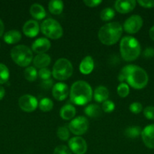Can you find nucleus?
<instances>
[{
	"label": "nucleus",
	"instance_id": "obj_24",
	"mask_svg": "<svg viewBox=\"0 0 154 154\" xmlns=\"http://www.w3.org/2000/svg\"><path fill=\"white\" fill-rule=\"evenodd\" d=\"M85 114L92 118H96L101 115V108L95 104H91L85 108Z\"/></svg>",
	"mask_w": 154,
	"mask_h": 154
},
{
	"label": "nucleus",
	"instance_id": "obj_43",
	"mask_svg": "<svg viewBox=\"0 0 154 154\" xmlns=\"http://www.w3.org/2000/svg\"><path fill=\"white\" fill-rule=\"evenodd\" d=\"M5 95V91L4 87L0 85V101L4 98Z\"/></svg>",
	"mask_w": 154,
	"mask_h": 154
},
{
	"label": "nucleus",
	"instance_id": "obj_26",
	"mask_svg": "<svg viewBox=\"0 0 154 154\" xmlns=\"http://www.w3.org/2000/svg\"><path fill=\"white\" fill-rule=\"evenodd\" d=\"M38 76V72L36 68L33 66H29L24 71V78L29 81H36Z\"/></svg>",
	"mask_w": 154,
	"mask_h": 154
},
{
	"label": "nucleus",
	"instance_id": "obj_35",
	"mask_svg": "<svg viewBox=\"0 0 154 154\" xmlns=\"http://www.w3.org/2000/svg\"><path fill=\"white\" fill-rule=\"evenodd\" d=\"M129 110L133 114H139L143 110V106L140 102H133L129 105Z\"/></svg>",
	"mask_w": 154,
	"mask_h": 154
},
{
	"label": "nucleus",
	"instance_id": "obj_4",
	"mask_svg": "<svg viewBox=\"0 0 154 154\" xmlns=\"http://www.w3.org/2000/svg\"><path fill=\"white\" fill-rule=\"evenodd\" d=\"M148 75L144 69L133 65L128 73L126 81L131 87L137 90L144 88L148 83Z\"/></svg>",
	"mask_w": 154,
	"mask_h": 154
},
{
	"label": "nucleus",
	"instance_id": "obj_31",
	"mask_svg": "<svg viewBox=\"0 0 154 154\" xmlns=\"http://www.w3.org/2000/svg\"><path fill=\"white\" fill-rule=\"evenodd\" d=\"M129 87L125 83H121L117 87V93L120 97L125 98L129 94Z\"/></svg>",
	"mask_w": 154,
	"mask_h": 154
},
{
	"label": "nucleus",
	"instance_id": "obj_44",
	"mask_svg": "<svg viewBox=\"0 0 154 154\" xmlns=\"http://www.w3.org/2000/svg\"><path fill=\"white\" fill-rule=\"evenodd\" d=\"M149 37L151 38V39L154 41V26H152V27L150 28L149 31Z\"/></svg>",
	"mask_w": 154,
	"mask_h": 154
},
{
	"label": "nucleus",
	"instance_id": "obj_2",
	"mask_svg": "<svg viewBox=\"0 0 154 154\" xmlns=\"http://www.w3.org/2000/svg\"><path fill=\"white\" fill-rule=\"evenodd\" d=\"M123 31L122 25L118 22H112L101 27L98 32L100 42L105 45H115L121 38Z\"/></svg>",
	"mask_w": 154,
	"mask_h": 154
},
{
	"label": "nucleus",
	"instance_id": "obj_1",
	"mask_svg": "<svg viewBox=\"0 0 154 154\" xmlns=\"http://www.w3.org/2000/svg\"><path fill=\"white\" fill-rule=\"evenodd\" d=\"M92 89L87 82L78 81L73 83L69 90L70 101L76 105H85L91 100Z\"/></svg>",
	"mask_w": 154,
	"mask_h": 154
},
{
	"label": "nucleus",
	"instance_id": "obj_18",
	"mask_svg": "<svg viewBox=\"0 0 154 154\" xmlns=\"http://www.w3.org/2000/svg\"><path fill=\"white\" fill-rule=\"evenodd\" d=\"M33 65L38 69H44L49 66L51 63V57L46 54H37L33 60Z\"/></svg>",
	"mask_w": 154,
	"mask_h": 154
},
{
	"label": "nucleus",
	"instance_id": "obj_9",
	"mask_svg": "<svg viewBox=\"0 0 154 154\" xmlns=\"http://www.w3.org/2000/svg\"><path fill=\"white\" fill-rule=\"evenodd\" d=\"M143 26V19L137 14L129 17L123 24V29L129 34H134L137 32Z\"/></svg>",
	"mask_w": 154,
	"mask_h": 154
},
{
	"label": "nucleus",
	"instance_id": "obj_3",
	"mask_svg": "<svg viewBox=\"0 0 154 154\" xmlns=\"http://www.w3.org/2000/svg\"><path fill=\"white\" fill-rule=\"evenodd\" d=\"M140 45L134 37L125 36L120 42V54L125 61H134L140 54Z\"/></svg>",
	"mask_w": 154,
	"mask_h": 154
},
{
	"label": "nucleus",
	"instance_id": "obj_6",
	"mask_svg": "<svg viewBox=\"0 0 154 154\" xmlns=\"http://www.w3.org/2000/svg\"><path fill=\"white\" fill-rule=\"evenodd\" d=\"M72 72L73 68L69 60L65 58H60L54 63L51 74L56 80L65 81L70 78Z\"/></svg>",
	"mask_w": 154,
	"mask_h": 154
},
{
	"label": "nucleus",
	"instance_id": "obj_33",
	"mask_svg": "<svg viewBox=\"0 0 154 154\" xmlns=\"http://www.w3.org/2000/svg\"><path fill=\"white\" fill-rule=\"evenodd\" d=\"M115 109V104L112 101L107 100L103 102L102 110L106 113H111Z\"/></svg>",
	"mask_w": 154,
	"mask_h": 154
},
{
	"label": "nucleus",
	"instance_id": "obj_23",
	"mask_svg": "<svg viewBox=\"0 0 154 154\" xmlns=\"http://www.w3.org/2000/svg\"><path fill=\"white\" fill-rule=\"evenodd\" d=\"M48 10L54 15L60 14L63 10V2L60 0H51L48 3Z\"/></svg>",
	"mask_w": 154,
	"mask_h": 154
},
{
	"label": "nucleus",
	"instance_id": "obj_22",
	"mask_svg": "<svg viewBox=\"0 0 154 154\" xmlns=\"http://www.w3.org/2000/svg\"><path fill=\"white\" fill-rule=\"evenodd\" d=\"M21 39V33L18 30H10L4 35V41L8 45H14Z\"/></svg>",
	"mask_w": 154,
	"mask_h": 154
},
{
	"label": "nucleus",
	"instance_id": "obj_38",
	"mask_svg": "<svg viewBox=\"0 0 154 154\" xmlns=\"http://www.w3.org/2000/svg\"><path fill=\"white\" fill-rule=\"evenodd\" d=\"M139 5L143 8H153L154 7V0H139L137 1Z\"/></svg>",
	"mask_w": 154,
	"mask_h": 154
},
{
	"label": "nucleus",
	"instance_id": "obj_13",
	"mask_svg": "<svg viewBox=\"0 0 154 154\" xmlns=\"http://www.w3.org/2000/svg\"><path fill=\"white\" fill-rule=\"evenodd\" d=\"M52 95L57 101H63L69 95V88L63 83H57L53 86Z\"/></svg>",
	"mask_w": 154,
	"mask_h": 154
},
{
	"label": "nucleus",
	"instance_id": "obj_29",
	"mask_svg": "<svg viewBox=\"0 0 154 154\" xmlns=\"http://www.w3.org/2000/svg\"><path fill=\"white\" fill-rule=\"evenodd\" d=\"M115 16V11L111 8H106L101 12L100 17L104 21H109L113 19Z\"/></svg>",
	"mask_w": 154,
	"mask_h": 154
},
{
	"label": "nucleus",
	"instance_id": "obj_41",
	"mask_svg": "<svg viewBox=\"0 0 154 154\" xmlns=\"http://www.w3.org/2000/svg\"><path fill=\"white\" fill-rule=\"evenodd\" d=\"M53 86V81H51V79L46 80V81H43V82L41 84V87L43 89H45V90H48V89L51 88Z\"/></svg>",
	"mask_w": 154,
	"mask_h": 154
},
{
	"label": "nucleus",
	"instance_id": "obj_7",
	"mask_svg": "<svg viewBox=\"0 0 154 154\" xmlns=\"http://www.w3.org/2000/svg\"><path fill=\"white\" fill-rule=\"evenodd\" d=\"M41 32L44 35L51 39H58L63 34V28L57 20L54 19H46L41 24Z\"/></svg>",
	"mask_w": 154,
	"mask_h": 154
},
{
	"label": "nucleus",
	"instance_id": "obj_36",
	"mask_svg": "<svg viewBox=\"0 0 154 154\" xmlns=\"http://www.w3.org/2000/svg\"><path fill=\"white\" fill-rule=\"evenodd\" d=\"M53 154H72L71 150L68 147L65 145H59L54 149Z\"/></svg>",
	"mask_w": 154,
	"mask_h": 154
},
{
	"label": "nucleus",
	"instance_id": "obj_39",
	"mask_svg": "<svg viewBox=\"0 0 154 154\" xmlns=\"http://www.w3.org/2000/svg\"><path fill=\"white\" fill-rule=\"evenodd\" d=\"M83 2L85 3L86 6L90 8H94L98 6V5H100L101 3H102L101 0H84Z\"/></svg>",
	"mask_w": 154,
	"mask_h": 154
},
{
	"label": "nucleus",
	"instance_id": "obj_8",
	"mask_svg": "<svg viewBox=\"0 0 154 154\" xmlns=\"http://www.w3.org/2000/svg\"><path fill=\"white\" fill-rule=\"evenodd\" d=\"M89 123L86 117L79 116L70 121L69 123V129L72 134L77 135H84L88 129Z\"/></svg>",
	"mask_w": 154,
	"mask_h": 154
},
{
	"label": "nucleus",
	"instance_id": "obj_5",
	"mask_svg": "<svg viewBox=\"0 0 154 154\" xmlns=\"http://www.w3.org/2000/svg\"><path fill=\"white\" fill-rule=\"evenodd\" d=\"M12 60L21 67H27L33 60V52L26 45H17L11 51Z\"/></svg>",
	"mask_w": 154,
	"mask_h": 154
},
{
	"label": "nucleus",
	"instance_id": "obj_20",
	"mask_svg": "<svg viewBox=\"0 0 154 154\" xmlns=\"http://www.w3.org/2000/svg\"><path fill=\"white\" fill-rule=\"evenodd\" d=\"M76 113L75 107L70 104L63 105L60 111V115L62 119L65 120H69L73 118Z\"/></svg>",
	"mask_w": 154,
	"mask_h": 154
},
{
	"label": "nucleus",
	"instance_id": "obj_17",
	"mask_svg": "<svg viewBox=\"0 0 154 154\" xmlns=\"http://www.w3.org/2000/svg\"><path fill=\"white\" fill-rule=\"evenodd\" d=\"M95 68V62L90 56L85 57L79 65V71L83 75H89L92 72Z\"/></svg>",
	"mask_w": 154,
	"mask_h": 154
},
{
	"label": "nucleus",
	"instance_id": "obj_42",
	"mask_svg": "<svg viewBox=\"0 0 154 154\" xmlns=\"http://www.w3.org/2000/svg\"><path fill=\"white\" fill-rule=\"evenodd\" d=\"M4 30H5V26L3 22L2 21V20L0 19V37L3 35V33H4Z\"/></svg>",
	"mask_w": 154,
	"mask_h": 154
},
{
	"label": "nucleus",
	"instance_id": "obj_28",
	"mask_svg": "<svg viewBox=\"0 0 154 154\" xmlns=\"http://www.w3.org/2000/svg\"><path fill=\"white\" fill-rule=\"evenodd\" d=\"M10 72L7 66L3 63H0V84L7 82L9 79Z\"/></svg>",
	"mask_w": 154,
	"mask_h": 154
},
{
	"label": "nucleus",
	"instance_id": "obj_12",
	"mask_svg": "<svg viewBox=\"0 0 154 154\" xmlns=\"http://www.w3.org/2000/svg\"><path fill=\"white\" fill-rule=\"evenodd\" d=\"M141 138L148 148L154 149V124L148 125L142 130Z\"/></svg>",
	"mask_w": 154,
	"mask_h": 154
},
{
	"label": "nucleus",
	"instance_id": "obj_25",
	"mask_svg": "<svg viewBox=\"0 0 154 154\" xmlns=\"http://www.w3.org/2000/svg\"><path fill=\"white\" fill-rule=\"evenodd\" d=\"M53 106H54L53 102L48 98H43L39 102V109L43 112L50 111L53 108Z\"/></svg>",
	"mask_w": 154,
	"mask_h": 154
},
{
	"label": "nucleus",
	"instance_id": "obj_15",
	"mask_svg": "<svg viewBox=\"0 0 154 154\" xmlns=\"http://www.w3.org/2000/svg\"><path fill=\"white\" fill-rule=\"evenodd\" d=\"M40 26L37 21L30 20L27 21L23 26V32L27 37L34 38L39 34Z\"/></svg>",
	"mask_w": 154,
	"mask_h": 154
},
{
	"label": "nucleus",
	"instance_id": "obj_37",
	"mask_svg": "<svg viewBox=\"0 0 154 154\" xmlns=\"http://www.w3.org/2000/svg\"><path fill=\"white\" fill-rule=\"evenodd\" d=\"M145 117L149 120H154V106H147L143 110Z\"/></svg>",
	"mask_w": 154,
	"mask_h": 154
},
{
	"label": "nucleus",
	"instance_id": "obj_21",
	"mask_svg": "<svg viewBox=\"0 0 154 154\" xmlns=\"http://www.w3.org/2000/svg\"><path fill=\"white\" fill-rule=\"evenodd\" d=\"M109 97V90L104 86L97 87L94 93V99L98 102H104L107 100Z\"/></svg>",
	"mask_w": 154,
	"mask_h": 154
},
{
	"label": "nucleus",
	"instance_id": "obj_27",
	"mask_svg": "<svg viewBox=\"0 0 154 154\" xmlns=\"http://www.w3.org/2000/svg\"><path fill=\"white\" fill-rule=\"evenodd\" d=\"M141 129L139 126H130L125 131V135L130 138H135L141 135Z\"/></svg>",
	"mask_w": 154,
	"mask_h": 154
},
{
	"label": "nucleus",
	"instance_id": "obj_40",
	"mask_svg": "<svg viewBox=\"0 0 154 154\" xmlns=\"http://www.w3.org/2000/svg\"><path fill=\"white\" fill-rule=\"evenodd\" d=\"M154 56V49L152 48H146L143 51V57L145 58H150Z\"/></svg>",
	"mask_w": 154,
	"mask_h": 154
},
{
	"label": "nucleus",
	"instance_id": "obj_32",
	"mask_svg": "<svg viewBox=\"0 0 154 154\" xmlns=\"http://www.w3.org/2000/svg\"><path fill=\"white\" fill-rule=\"evenodd\" d=\"M132 66L133 65H128V66L122 68L120 73H119V77H118V80H119L120 82L123 83L125 81H126V78L127 77H128V73H129V72L131 71V68H132Z\"/></svg>",
	"mask_w": 154,
	"mask_h": 154
},
{
	"label": "nucleus",
	"instance_id": "obj_19",
	"mask_svg": "<svg viewBox=\"0 0 154 154\" xmlns=\"http://www.w3.org/2000/svg\"><path fill=\"white\" fill-rule=\"evenodd\" d=\"M30 14L32 15L33 18L39 20L44 19L46 17L45 9L44 8L43 6L39 4H37V3L32 5L30 8Z\"/></svg>",
	"mask_w": 154,
	"mask_h": 154
},
{
	"label": "nucleus",
	"instance_id": "obj_10",
	"mask_svg": "<svg viewBox=\"0 0 154 154\" xmlns=\"http://www.w3.org/2000/svg\"><path fill=\"white\" fill-rule=\"evenodd\" d=\"M20 108L25 112H33L39 105L37 99L30 94H26L21 96L18 100Z\"/></svg>",
	"mask_w": 154,
	"mask_h": 154
},
{
	"label": "nucleus",
	"instance_id": "obj_30",
	"mask_svg": "<svg viewBox=\"0 0 154 154\" xmlns=\"http://www.w3.org/2000/svg\"><path fill=\"white\" fill-rule=\"evenodd\" d=\"M57 135L62 141H67L69 138V131L66 126H60L57 129Z\"/></svg>",
	"mask_w": 154,
	"mask_h": 154
},
{
	"label": "nucleus",
	"instance_id": "obj_34",
	"mask_svg": "<svg viewBox=\"0 0 154 154\" xmlns=\"http://www.w3.org/2000/svg\"><path fill=\"white\" fill-rule=\"evenodd\" d=\"M38 75L39 78L43 81H46V80L50 79L51 75V71L47 68H44V69H41L38 72Z\"/></svg>",
	"mask_w": 154,
	"mask_h": 154
},
{
	"label": "nucleus",
	"instance_id": "obj_11",
	"mask_svg": "<svg viewBox=\"0 0 154 154\" xmlns=\"http://www.w3.org/2000/svg\"><path fill=\"white\" fill-rule=\"evenodd\" d=\"M68 144L69 150L75 154H85L87 151V143L82 137L76 136L71 138Z\"/></svg>",
	"mask_w": 154,
	"mask_h": 154
},
{
	"label": "nucleus",
	"instance_id": "obj_45",
	"mask_svg": "<svg viewBox=\"0 0 154 154\" xmlns=\"http://www.w3.org/2000/svg\"><path fill=\"white\" fill-rule=\"evenodd\" d=\"M0 46H1V44H0Z\"/></svg>",
	"mask_w": 154,
	"mask_h": 154
},
{
	"label": "nucleus",
	"instance_id": "obj_14",
	"mask_svg": "<svg viewBox=\"0 0 154 154\" xmlns=\"http://www.w3.org/2000/svg\"><path fill=\"white\" fill-rule=\"evenodd\" d=\"M51 48V42L46 38H39L32 45V51L38 54H45Z\"/></svg>",
	"mask_w": 154,
	"mask_h": 154
},
{
	"label": "nucleus",
	"instance_id": "obj_16",
	"mask_svg": "<svg viewBox=\"0 0 154 154\" xmlns=\"http://www.w3.org/2000/svg\"><path fill=\"white\" fill-rule=\"evenodd\" d=\"M134 0H117L115 2V8L119 13L127 14L134 10L136 6Z\"/></svg>",
	"mask_w": 154,
	"mask_h": 154
}]
</instances>
